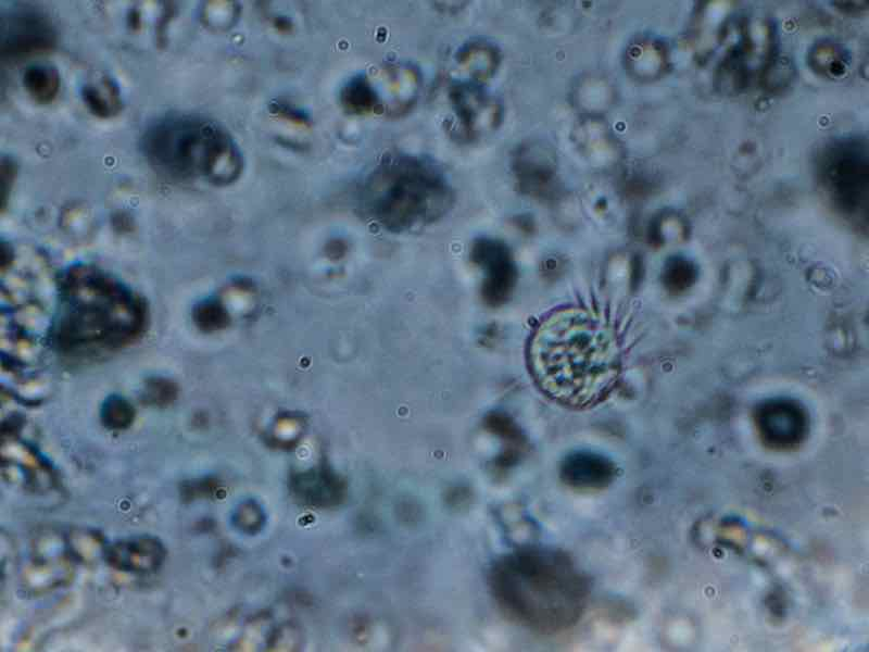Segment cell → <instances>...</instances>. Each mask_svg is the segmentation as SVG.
Wrapping results in <instances>:
<instances>
[{
	"label": "cell",
	"mask_w": 869,
	"mask_h": 652,
	"mask_svg": "<svg viewBox=\"0 0 869 652\" xmlns=\"http://www.w3.org/2000/svg\"><path fill=\"white\" fill-rule=\"evenodd\" d=\"M527 363L538 388L569 409L597 405L616 377L613 336L585 309L567 306L550 312L528 341Z\"/></svg>",
	"instance_id": "1"
},
{
	"label": "cell",
	"mask_w": 869,
	"mask_h": 652,
	"mask_svg": "<svg viewBox=\"0 0 869 652\" xmlns=\"http://www.w3.org/2000/svg\"><path fill=\"white\" fill-rule=\"evenodd\" d=\"M489 585L508 618L541 634L570 628L589 598V582L571 559L544 547H525L501 556L490 569Z\"/></svg>",
	"instance_id": "2"
},
{
	"label": "cell",
	"mask_w": 869,
	"mask_h": 652,
	"mask_svg": "<svg viewBox=\"0 0 869 652\" xmlns=\"http://www.w3.org/2000/svg\"><path fill=\"white\" fill-rule=\"evenodd\" d=\"M140 150L150 167L175 183L234 184L244 167L243 155L229 131L209 117L173 113L143 131Z\"/></svg>",
	"instance_id": "3"
},
{
	"label": "cell",
	"mask_w": 869,
	"mask_h": 652,
	"mask_svg": "<svg viewBox=\"0 0 869 652\" xmlns=\"http://www.w3.org/2000/svg\"><path fill=\"white\" fill-rule=\"evenodd\" d=\"M364 210L392 229L431 223L453 205L454 191L441 168L413 154L383 156L358 189Z\"/></svg>",
	"instance_id": "4"
},
{
	"label": "cell",
	"mask_w": 869,
	"mask_h": 652,
	"mask_svg": "<svg viewBox=\"0 0 869 652\" xmlns=\"http://www.w3.org/2000/svg\"><path fill=\"white\" fill-rule=\"evenodd\" d=\"M817 187L829 204L852 224H867L869 148L861 136H840L822 143L813 160Z\"/></svg>",
	"instance_id": "5"
},
{
	"label": "cell",
	"mask_w": 869,
	"mask_h": 652,
	"mask_svg": "<svg viewBox=\"0 0 869 652\" xmlns=\"http://www.w3.org/2000/svg\"><path fill=\"white\" fill-rule=\"evenodd\" d=\"M715 83L721 91L741 92L759 82L779 53L773 25L767 20L734 16L719 46Z\"/></svg>",
	"instance_id": "6"
},
{
	"label": "cell",
	"mask_w": 869,
	"mask_h": 652,
	"mask_svg": "<svg viewBox=\"0 0 869 652\" xmlns=\"http://www.w3.org/2000/svg\"><path fill=\"white\" fill-rule=\"evenodd\" d=\"M449 98L453 116L448 128L456 140L475 141L493 133L502 124L503 105L483 85L456 80L450 87Z\"/></svg>",
	"instance_id": "7"
},
{
	"label": "cell",
	"mask_w": 869,
	"mask_h": 652,
	"mask_svg": "<svg viewBox=\"0 0 869 652\" xmlns=\"http://www.w3.org/2000/svg\"><path fill=\"white\" fill-rule=\"evenodd\" d=\"M56 45V32L41 12L18 7L1 14L0 55L18 61L50 52Z\"/></svg>",
	"instance_id": "8"
},
{
	"label": "cell",
	"mask_w": 869,
	"mask_h": 652,
	"mask_svg": "<svg viewBox=\"0 0 869 652\" xmlns=\"http://www.w3.org/2000/svg\"><path fill=\"white\" fill-rule=\"evenodd\" d=\"M557 155L540 139L519 143L511 156V170L519 192L534 199L553 200L559 196Z\"/></svg>",
	"instance_id": "9"
},
{
	"label": "cell",
	"mask_w": 869,
	"mask_h": 652,
	"mask_svg": "<svg viewBox=\"0 0 869 652\" xmlns=\"http://www.w3.org/2000/svg\"><path fill=\"white\" fill-rule=\"evenodd\" d=\"M471 262L483 271L481 297L490 306L507 302L517 281V268L509 248L493 238L476 239L470 248Z\"/></svg>",
	"instance_id": "10"
},
{
	"label": "cell",
	"mask_w": 869,
	"mask_h": 652,
	"mask_svg": "<svg viewBox=\"0 0 869 652\" xmlns=\"http://www.w3.org/2000/svg\"><path fill=\"white\" fill-rule=\"evenodd\" d=\"M367 80L374 100V113L399 116L410 111L417 101L421 79L420 74L412 65L398 64L386 66Z\"/></svg>",
	"instance_id": "11"
},
{
	"label": "cell",
	"mask_w": 869,
	"mask_h": 652,
	"mask_svg": "<svg viewBox=\"0 0 869 652\" xmlns=\"http://www.w3.org/2000/svg\"><path fill=\"white\" fill-rule=\"evenodd\" d=\"M166 550L156 537L135 536L108 544L103 559L121 572L131 574H150L163 564Z\"/></svg>",
	"instance_id": "12"
},
{
	"label": "cell",
	"mask_w": 869,
	"mask_h": 652,
	"mask_svg": "<svg viewBox=\"0 0 869 652\" xmlns=\"http://www.w3.org/2000/svg\"><path fill=\"white\" fill-rule=\"evenodd\" d=\"M47 551L42 544L36 543L33 560L23 572V588L30 593L62 587L73 577V557L67 551L66 541L52 552Z\"/></svg>",
	"instance_id": "13"
},
{
	"label": "cell",
	"mask_w": 869,
	"mask_h": 652,
	"mask_svg": "<svg viewBox=\"0 0 869 652\" xmlns=\"http://www.w3.org/2000/svg\"><path fill=\"white\" fill-rule=\"evenodd\" d=\"M616 476L615 464L606 456L592 451H575L559 465L561 480L577 491H600L609 486Z\"/></svg>",
	"instance_id": "14"
},
{
	"label": "cell",
	"mask_w": 869,
	"mask_h": 652,
	"mask_svg": "<svg viewBox=\"0 0 869 652\" xmlns=\"http://www.w3.org/2000/svg\"><path fill=\"white\" fill-rule=\"evenodd\" d=\"M570 137L579 154L595 167H608L619 158L618 141L602 116H582Z\"/></svg>",
	"instance_id": "15"
},
{
	"label": "cell",
	"mask_w": 869,
	"mask_h": 652,
	"mask_svg": "<svg viewBox=\"0 0 869 652\" xmlns=\"http://www.w3.org/2000/svg\"><path fill=\"white\" fill-rule=\"evenodd\" d=\"M622 64L626 73L638 83H651L660 78L669 68L668 47L658 38L639 35L629 41Z\"/></svg>",
	"instance_id": "16"
},
{
	"label": "cell",
	"mask_w": 869,
	"mask_h": 652,
	"mask_svg": "<svg viewBox=\"0 0 869 652\" xmlns=\"http://www.w3.org/2000/svg\"><path fill=\"white\" fill-rule=\"evenodd\" d=\"M702 3L694 13L691 32L695 54L705 62L719 48L734 15L732 2Z\"/></svg>",
	"instance_id": "17"
},
{
	"label": "cell",
	"mask_w": 869,
	"mask_h": 652,
	"mask_svg": "<svg viewBox=\"0 0 869 652\" xmlns=\"http://www.w3.org/2000/svg\"><path fill=\"white\" fill-rule=\"evenodd\" d=\"M2 451V471L8 477L22 480V484L35 491H45L55 484L52 467L35 451L25 446H8Z\"/></svg>",
	"instance_id": "18"
},
{
	"label": "cell",
	"mask_w": 869,
	"mask_h": 652,
	"mask_svg": "<svg viewBox=\"0 0 869 652\" xmlns=\"http://www.w3.org/2000/svg\"><path fill=\"white\" fill-rule=\"evenodd\" d=\"M455 62L465 75V80L484 85L499 71L502 52L490 40L470 39L456 51Z\"/></svg>",
	"instance_id": "19"
},
{
	"label": "cell",
	"mask_w": 869,
	"mask_h": 652,
	"mask_svg": "<svg viewBox=\"0 0 869 652\" xmlns=\"http://www.w3.org/2000/svg\"><path fill=\"white\" fill-rule=\"evenodd\" d=\"M613 100L609 83L597 74L580 76L571 90V101L582 116H602Z\"/></svg>",
	"instance_id": "20"
},
{
	"label": "cell",
	"mask_w": 869,
	"mask_h": 652,
	"mask_svg": "<svg viewBox=\"0 0 869 652\" xmlns=\"http://www.w3.org/2000/svg\"><path fill=\"white\" fill-rule=\"evenodd\" d=\"M806 60L816 75L829 79L842 77L851 65L847 49L830 39L815 42L807 51Z\"/></svg>",
	"instance_id": "21"
},
{
	"label": "cell",
	"mask_w": 869,
	"mask_h": 652,
	"mask_svg": "<svg viewBox=\"0 0 869 652\" xmlns=\"http://www.w3.org/2000/svg\"><path fill=\"white\" fill-rule=\"evenodd\" d=\"M760 424L764 434L770 435V438H781L793 436L798 437L802 427V416L797 409L790 405V403H772L766 405L760 412Z\"/></svg>",
	"instance_id": "22"
},
{
	"label": "cell",
	"mask_w": 869,
	"mask_h": 652,
	"mask_svg": "<svg viewBox=\"0 0 869 652\" xmlns=\"http://www.w3.org/2000/svg\"><path fill=\"white\" fill-rule=\"evenodd\" d=\"M22 83L28 96L39 104L52 102L59 95L61 78L58 70L50 64H34L23 74Z\"/></svg>",
	"instance_id": "23"
},
{
	"label": "cell",
	"mask_w": 869,
	"mask_h": 652,
	"mask_svg": "<svg viewBox=\"0 0 869 652\" xmlns=\"http://www.w3.org/2000/svg\"><path fill=\"white\" fill-rule=\"evenodd\" d=\"M81 98L88 110L98 117L109 118L122 108L118 88L110 78H101L99 84H86Z\"/></svg>",
	"instance_id": "24"
},
{
	"label": "cell",
	"mask_w": 869,
	"mask_h": 652,
	"mask_svg": "<svg viewBox=\"0 0 869 652\" xmlns=\"http://www.w3.org/2000/svg\"><path fill=\"white\" fill-rule=\"evenodd\" d=\"M66 547L73 560L90 562L99 555L103 557L106 546L97 532L76 530L66 537Z\"/></svg>",
	"instance_id": "25"
},
{
	"label": "cell",
	"mask_w": 869,
	"mask_h": 652,
	"mask_svg": "<svg viewBox=\"0 0 869 652\" xmlns=\"http://www.w3.org/2000/svg\"><path fill=\"white\" fill-rule=\"evenodd\" d=\"M794 77V66L791 61L778 53L764 71L758 85L771 92L783 90Z\"/></svg>",
	"instance_id": "26"
},
{
	"label": "cell",
	"mask_w": 869,
	"mask_h": 652,
	"mask_svg": "<svg viewBox=\"0 0 869 652\" xmlns=\"http://www.w3.org/2000/svg\"><path fill=\"white\" fill-rule=\"evenodd\" d=\"M134 417L133 409L121 400L108 403L102 412V421L111 429H124L130 425Z\"/></svg>",
	"instance_id": "27"
},
{
	"label": "cell",
	"mask_w": 869,
	"mask_h": 652,
	"mask_svg": "<svg viewBox=\"0 0 869 652\" xmlns=\"http://www.w3.org/2000/svg\"><path fill=\"white\" fill-rule=\"evenodd\" d=\"M1 187H2V205L5 204L7 198L10 195L16 177L15 162L9 156L1 158Z\"/></svg>",
	"instance_id": "28"
},
{
	"label": "cell",
	"mask_w": 869,
	"mask_h": 652,
	"mask_svg": "<svg viewBox=\"0 0 869 652\" xmlns=\"http://www.w3.org/2000/svg\"><path fill=\"white\" fill-rule=\"evenodd\" d=\"M831 3L839 12L851 16H860L868 11L867 1H833Z\"/></svg>",
	"instance_id": "29"
}]
</instances>
